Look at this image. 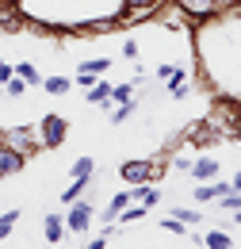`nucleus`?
Listing matches in <instances>:
<instances>
[{"label": "nucleus", "instance_id": "nucleus-13", "mask_svg": "<svg viewBox=\"0 0 241 249\" xmlns=\"http://www.w3.org/2000/svg\"><path fill=\"white\" fill-rule=\"evenodd\" d=\"M218 169H222V165H218V157H195L188 173H191V180H214V177H218Z\"/></svg>", "mask_w": 241, "mask_h": 249}, {"label": "nucleus", "instance_id": "nucleus-17", "mask_svg": "<svg viewBox=\"0 0 241 249\" xmlns=\"http://www.w3.org/2000/svg\"><path fill=\"white\" fill-rule=\"evenodd\" d=\"M69 89H73V77H42V92L46 96H65L69 92Z\"/></svg>", "mask_w": 241, "mask_h": 249}, {"label": "nucleus", "instance_id": "nucleus-20", "mask_svg": "<svg viewBox=\"0 0 241 249\" xmlns=\"http://www.w3.org/2000/svg\"><path fill=\"white\" fill-rule=\"evenodd\" d=\"M16 77H23L31 89H42V73H38V65H34V62H19V65H16Z\"/></svg>", "mask_w": 241, "mask_h": 249}, {"label": "nucleus", "instance_id": "nucleus-36", "mask_svg": "<svg viewBox=\"0 0 241 249\" xmlns=\"http://www.w3.org/2000/svg\"><path fill=\"white\" fill-rule=\"evenodd\" d=\"M238 138H241V134H238Z\"/></svg>", "mask_w": 241, "mask_h": 249}, {"label": "nucleus", "instance_id": "nucleus-31", "mask_svg": "<svg viewBox=\"0 0 241 249\" xmlns=\"http://www.w3.org/2000/svg\"><path fill=\"white\" fill-rule=\"evenodd\" d=\"M172 73H176V65H172V62H161V65H157V77H161V81H169Z\"/></svg>", "mask_w": 241, "mask_h": 249}, {"label": "nucleus", "instance_id": "nucleus-27", "mask_svg": "<svg viewBox=\"0 0 241 249\" xmlns=\"http://www.w3.org/2000/svg\"><path fill=\"white\" fill-rule=\"evenodd\" d=\"M172 218H180L184 226H195V222H203V211H184V207H172Z\"/></svg>", "mask_w": 241, "mask_h": 249}, {"label": "nucleus", "instance_id": "nucleus-2", "mask_svg": "<svg viewBox=\"0 0 241 249\" xmlns=\"http://www.w3.org/2000/svg\"><path fill=\"white\" fill-rule=\"evenodd\" d=\"M176 8H180L184 16H191V19H218V16H226V12H234L238 8V0H172Z\"/></svg>", "mask_w": 241, "mask_h": 249}, {"label": "nucleus", "instance_id": "nucleus-12", "mask_svg": "<svg viewBox=\"0 0 241 249\" xmlns=\"http://www.w3.org/2000/svg\"><path fill=\"white\" fill-rule=\"evenodd\" d=\"M61 234H65V218H61V211H50L42 218V238L50 246H61Z\"/></svg>", "mask_w": 241, "mask_h": 249}, {"label": "nucleus", "instance_id": "nucleus-21", "mask_svg": "<svg viewBox=\"0 0 241 249\" xmlns=\"http://www.w3.org/2000/svg\"><path fill=\"white\" fill-rule=\"evenodd\" d=\"M203 246H207V249H230V246H234V238H230L226 230H207V234H203Z\"/></svg>", "mask_w": 241, "mask_h": 249}, {"label": "nucleus", "instance_id": "nucleus-19", "mask_svg": "<svg viewBox=\"0 0 241 249\" xmlns=\"http://www.w3.org/2000/svg\"><path fill=\"white\" fill-rule=\"evenodd\" d=\"M150 215V207H146V203H138V199H134V203H130V207H122V215L115 218V226H126V222H142V218Z\"/></svg>", "mask_w": 241, "mask_h": 249}, {"label": "nucleus", "instance_id": "nucleus-10", "mask_svg": "<svg viewBox=\"0 0 241 249\" xmlns=\"http://www.w3.org/2000/svg\"><path fill=\"white\" fill-rule=\"evenodd\" d=\"M130 203H134V192H119V196H111V203H107L103 211H96V215H100L103 226H111V222L122 215V207H130Z\"/></svg>", "mask_w": 241, "mask_h": 249}, {"label": "nucleus", "instance_id": "nucleus-14", "mask_svg": "<svg viewBox=\"0 0 241 249\" xmlns=\"http://www.w3.org/2000/svg\"><path fill=\"white\" fill-rule=\"evenodd\" d=\"M188 92H191V77H188L180 65H176V73L169 77V100H184Z\"/></svg>", "mask_w": 241, "mask_h": 249}, {"label": "nucleus", "instance_id": "nucleus-6", "mask_svg": "<svg viewBox=\"0 0 241 249\" xmlns=\"http://www.w3.org/2000/svg\"><path fill=\"white\" fill-rule=\"evenodd\" d=\"M0 138H4L8 146H16L19 154H38V146H42L31 126H8V130H0Z\"/></svg>", "mask_w": 241, "mask_h": 249}, {"label": "nucleus", "instance_id": "nucleus-28", "mask_svg": "<svg viewBox=\"0 0 241 249\" xmlns=\"http://www.w3.org/2000/svg\"><path fill=\"white\" fill-rule=\"evenodd\" d=\"M161 230H169V234H176V238H188V226H184L180 218H161Z\"/></svg>", "mask_w": 241, "mask_h": 249}, {"label": "nucleus", "instance_id": "nucleus-8", "mask_svg": "<svg viewBox=\"0 0 241 249\" xmlns=\"http://www.w3.org/2000/svg\"><path fill=\"white\" fill-rule=\"evenodd\" d=\"M23 4L19 0H0V31H19L23 27Z\"/></svg>", "mask_w": 241, "mask_h": 249}, {"label": "nucleus", "instance_id": "nucleus-35", "mask_svg": "<svg viewBox=\"0 0 241 249\" xmlns=\"http://www.w3.org/2000/svg\"><path fill=\"white\" fill-rule=\"evenodd\" d=\"M234 12H238V16H241V8H234Z\"/></svg>", "mask_w": 241, "mask_h": 249}, {"label": "nucleus", "instance_id": "nucleus-22", "mask_svg": "<svg viewBox=\"0 0 241 249\" xmlns=\"http://www.w3.org/2000/svg\"><path fill=\"white\" fill-rule=\"evenodd\" d=\"M0 89H4V96H8V100H19V96L27 92L31 85H27V81H23V77H8V81H4Z\"/></svg>", "mask_w": 241, "mask_h": 249}, {"label": "nucleus", "instance_id": "nucleus-29", "mask_svg": "<svg viewBox=\"0 0 241 249\" xmlns=\"http://www.w3.org/2000/svg\"><path fill=\"white\" fill-rule=\"evenodd\" d=\"M191 196H195V203H214V184H199Z\"/></svg>", "mask_w": 241, "mask_h": 249}, {"label": "nucleus", "instance_id": "nucleus-32", "mask_svg": "<svg viewBox=\"0 0 241 249\" xmlns=\"http://www.w3.org/2000/svg\"><path fill=\"white\" fill-rule=\"evenodd\" d=\"M107 242H111V238H107V234L100 230V234H96V238H92V242H88V249H107Z\"/></svg>", "mask_w": 241, "mask_h": 249}, {"label": "nucleus", "instance_id": "nucleus-16", "mask_svg": "<svg viewBox=\"0 0 241 249\" xmlns=\"http://www.w3.org/2000/svg\"><path fill=\"white\" fill-rule=\"evenodd\" d=\"M107 69H111V58H85V62L77 65L81 77H103Z\"/></svg>", "mask_w": 241, "mask_h": 249}, {"label": "nucleus", "instance_id": "nucleus-4", "mask_svg": "<svg viewBox=\"0 0 241 249\" xmlns=\"http://www.w3.org/2000/svg\"><path fill=\"white\" fill-rule=\"evenodd\" d=\"M92 218H96V203L92 199H73L69 211H65V230L69 234H88Z\"/></svg>", "mask_w": 241, "mask_h": 249}, {"label": "nucleus", "instance_id": "nucleus-9", "mask_svg": "<svg viewBox=\"0 0 241 249\" xmlns=\"http://www.w3.org/2000/svg\"><path fill=\"white\" fill-rule=\"evenodd\" d=\"M157 8H161V0H119L122 19H142V16H153Z\"/></svg>", "mask_w": 241, "mask_h": 249}, {"label": "nucleus", "instance_id": "nucleus-30", "mask_svg": "<svg viewBox=\"0 0 241 249\" xmlns=\"http://www.w3.org/2000/svg\"><path fill=\"white\" fill-rule=\"evenodd\" d=\"M122 58H126V62H138V42H134V38L122 42Z\"/></svg>", "mask_w": 241, "mask_h": 249}, {"label": "nucleus", "instance_id": "nucleus-7", "mask_svg": "<svg viewBox=\"0 0 241 249\" xmlns=\"http://www.w3.org/2000/svg\"><path fill=\"white\" fill-rule=\"evenodd\" d=\"M23 165H27V154H19L16 146H8L0 138V177H16V173H23Z\"/></svg>", "mask_w": 241, "mask_h": 249}, {"label": "nucleus", "instance_id": "nucleus-18", "mask_svg": "<svg viewBox=\"0 0 241 249\" xmlns=\"http://www.w3.org/2000/svg\"><path fill=\"white\" fill-rule=\"evenodd\" d=\"M134 199H138V203H146V207H157V203H161V188L157 184H134Z\"/></svg>", "mask_w": 241, "mask_h": 249}, {"label": "nucleus", "instance_id": "nucleus-3", "mask_svg": "<svg viewBox=\"0 0 241 249\" xmlns=\"http://www.w3.org/2000/svg\"><path fill=\"white\" fill-rule=\"evenodd\" d=\"M65 138H69V123L61 119L58 111L42 115V123H38V142H42V150H61Z\"/></svg>", "mask_w": 241, "mask_h": 249}, {"label": "nucleus", "instance_id": "nucleus-1", "mask_svg": "<svg viewBox=\"0 0 241 249\" xmlns=\"http://www.w3.org/2000/svg\"><path fill=\"white\" fill-rule=\"evenodd\" d=\"M207 123L214 126L218 138H238L241 134V96H234V92L218 96L211 115H207Z\"/></svg>", "mask_w": 241, "mask_h": 249}, {"label": "nucleus", "instance_id": "nucleus-11", "mask_svg": "<svg viewBox=\"0 0 241 249\" xmlns=\"http://www.w3.org/2000/svg\"><path fill=\"white\" fill-rule=\"evenodd\" d=\"M85 100L96 104V107H103V111H111V107H115V104H111V85H107V81H100V77H96V85H92V89H85Z\"/></svg>", "mask_w": 241, "mask_h": 249}, {"label": "nucleus", "instance_id": "nucleus-33", "mask_svg": "<svg viewBox=\"0 0 241 249\" xmlns=\"http://www.w3.org/2000/svg\"><path fill=\"white\" fill-rule=\"evenodd\" d=\"M8 77H16V65H8V62H4V58H0V85H4Z\"/></svg>", "mask_w": 241, "mask_h": 249}, {"label": "nucleus", "instance_id": "nucleus-15", "mask_svg": "<svg viewBox=\"0 0 241 249\" xmlns=\"http://www.w3.org/2000/svg\"><path fill=\"white\" fill-rule=\"evenodd\" d=\"M69 180H73V184L61 192V203H65V207H69L73 199H81V196H85V192L92 188V177H69Z\"/></svg>", "mask_w": 241, "mask_h": 249}, {"label": "nucleus", "instance_id": "nucleus-25", "mask_svg": "<svg viewBox=\"0 0 241 249\" xmlns=\"http://www.w3.org/2000/svg\"><path fill=\"white\" fill-rule=\"evenodd\" d=\"M69 177H96V161L92 157H77L73 169H69Z\"/></svg>", "mask_w": 241, "mask_h": 249}, {"label": "nucleus", "instance_id": "nucleus-5", "mask_svg": "<svg viewBox=\"0 0 241 249\" xmlns=\"http://www.w3.org/2000/svg\"><path fill=\"white\" fill-rule=\"evenodd\" d=\"M161 169H165V165H157V161H122V165H119V177L134 188V184H150V180H157Z\"/></svg>", "mask_w": 241, "mask_h": 249}, {"label": "nucleus", "instance_id": "nucleus-23", "mask_svg": "<svg viewBox=\"0 0 241 249\" xmlns=\"http://www.w3.org/2000/svg\"><path fill=\"white\" fill-rule=\"evenodd\" d=\"M126 100H134V81L111 85V104H126Z\"/></svg>", "mask_w": 241, "mask_h": 249}, {"label": "nucleus", "instance_id": "nucleus-24", "mask_svg": "<svg viewBox=\"0 0 241 249\" xmlns=\"http://www.w3.org/2000/svg\"><path fill=\"white\" fill-rule=\"evenodd\" d=\"M134 111H138V104H134V100H126V104H115V107H111V123H126Z\"/></svg>", "mask_w": 241, "mask_h": 249}, {"label": "nucleus", "instance_id": "nucleus-34", "mask_svg": "<svg viewBox=\"0 0 241 249\" xmlns=\"http://www.w3.org/2000/svg\"><path fill=\"white\" fill-rule=\"evenodd\" d=\"M230 184H234V192H241V173H234V180H230Z\"/></svg>", "mask_w": 241, "mask_h": 249}, {"label": "nucleus", "instance_id": "nucleus-26", "mask_svg": "<svg viewBox=\"0 0 241 249\" xmlns=\"http://www.w3.org/2000/svg\"><path fill=\"white\" fill-rule=\"evenodd\" d=\"M16 222H19V211H4L0 215V242H8V234L16 230Z\"/></svg>", "mask_w": 241, "mask_h": 249}]
</instances>
